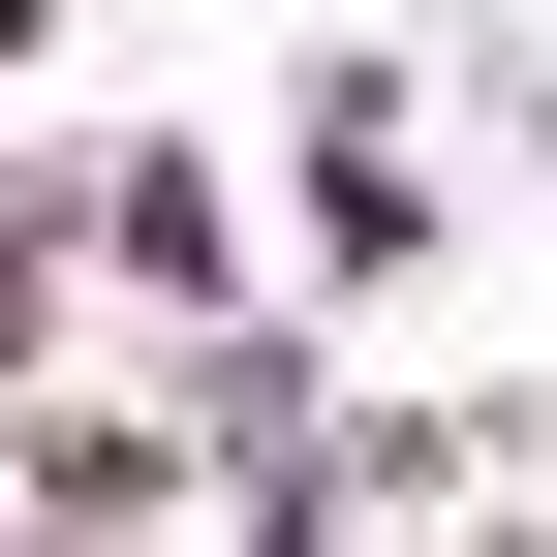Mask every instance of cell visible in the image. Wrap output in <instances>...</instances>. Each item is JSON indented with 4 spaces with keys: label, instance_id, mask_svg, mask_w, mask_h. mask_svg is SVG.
I'll use <instances>...</instances> for the list:
<instances>
[{
    "label": "cell",
    "instance_id": "1",
    "mask_svg": "<svg viewBox=\"0 0 557 557\" xmlns=\"http://www.w3.org/2000/svg\"><path fill=\"white\" fill-rule=\"evenodd\" d=\"M62 248H94V310H248V186L186 156V124H62Z\"/></svg>",
    "mask_w": 557,
    "mask_h": 557
},
{
    "label": "cell",
    "instance_id": "2",
    "mask_svg": "<svg viewBox=\"0 0 557 557\" xmlns=\"http://www.w3.org/2000/svg\"><path fill=\"white\" fill-rule=\"evenodd\" d=\"M278 156H310V278H403V248L465 218L434 124H403V32H310V62H278Z\"/></svg>",
    "mask_w": 557,
    "mask_h": 557
},
{
    "label": "cell",
    "instance_id": "3",
    "mask_svg": "<svg viewBox=\"0 0 557 557\" xmlns=\"http://www.w3.org/2000/svg\"><path fill=\"white\" fill-rule=\"evenodd\" d=\"M62 310H94V248H62V156H0V372H62Z\"/></svg>",
    "mask_w": 557,
    "mask_h": 557
},
{
    "label": "cell",
    "instance_id": "4",
    "mask_svg": "<svg viewBox=\"0 0 557 557\" xmlns=\"http://www.w3.org/2000/svg\"><path fill=\"white\" fill-rule=\"evenodd\" d=\"M32 62H62V0H0V94H32Z\"/></svg>",
    "mask_w": 557,
    "mask_h": 557
}]
</instances>
